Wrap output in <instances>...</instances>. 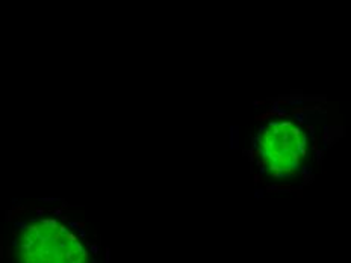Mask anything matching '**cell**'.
<instances>
[{"mask_svg": "<svg viewBox=\"0 0 351 263\" xmlns=\"http://www.w3.org/2000/svg\"><path fill=\"white\" fill-rule=\"evenodd\" d=\"M307 135L292 121H274L256 138V157L276 177H291L307 154Z\"/></svg>", "mask_w": 351, "mask_h": 263, "instance_id": "cell-1", "label": "cell"}, {"mask_svg": "<svg viewBox=\"0 0 351 263\" xmlns=\"http://www.w3.org/2000/svg\"><path fill=\"white\" fill-rule=\"evenodd\" d=\"M97 251H99V246H97V245H92V246H91V253L97 254Z\"/></svg>", "mask_w": 351, "mask_h": 263, "instance_id": "cell-2", "label": "cell"}]
</instances>
